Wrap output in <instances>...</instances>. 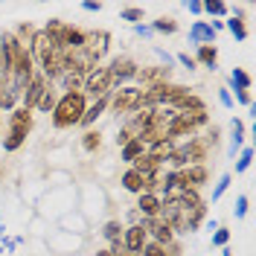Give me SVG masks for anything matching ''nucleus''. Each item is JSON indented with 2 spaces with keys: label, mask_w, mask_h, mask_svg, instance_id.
I'll use <instances>...</instances> for the list:
<instances>
[{
  "label": "nucleus",
  "mask_w": 256,
  "mask_h": 256,
  "mask_svg": "<svg viewBox=\"0 0 256 256\" xmlns=\"http://www.w3.org/2000/svg\"><path fill=\"white\" fill-rule=\"evenodd\" d=\"M137 79L143 82V88H152V84H160V82H172V70L169 67H140L137 70Z\"/></svg>",
  "instance_id": "nucleus-12"
},
{
  "label": "nucleus",
  "mask_w": 256,
  "mask_h": 256,
  "mask_svg": "<svg viewBox=\"0 0 256 256\" xmlns=\"http://www.w3.org/2000/svg\"><path fill=\"white\" fill-rule=\"evenodd\" d=\"M122 256H131V254H122Z\"/></svg>",
  "instance_id": "nucleus-46"
},
{
  "label": "nucleus",
  "mask_w": 256,
  "mask_h": 256,
  "mask_svg": "<svg viewBox=\"0 0 256 256\" xmlns=\"http://www.w3.org/2000/svg\"><path fill=\"white\" fill-rule=\"evenodd\" d=\"M114 90V82H111V73H108V67H94L84 79H82V94L88 96V99H102V96H108Z\"/></svg>",
  "instance_id": "nucleus-4"
},
{
  "label": "nucleus",
  "mask_w": 256,
  "mask_h": 256,
  "mask_svg": "<svg viewBox=\"0 0 256 256\" xmlns=\"http://www.w3.org/2000/svg\"><path fill=\"white\" fill-rule=\"evenodd\" d=\"M143 227H146V233H148V239L163 244V248H169V244L175 242V230H172L166 222H160V218H146Z\"/></svg>",
  "instance_id": "nucleus-10"
},
{
  "label": "nucleus",
  "mask_w": 256,
  "mask_h": 256,
  "mask_svg": "<svg viewBox=\"0 0 256 256\" xmlns=\"http://www.w3.org/2000/svg\"><path fill=\"white\" fill-rule=\"evenodd\" d=\"M227 30L236 35V41H244V38H248V26H244V20H242L239 15H230V18H227Z\"/></svg>",
  "instance_id": "nucleus-27"
},
{
  "label": "nucleus",
  "mask_w": 256,
  "mask_h": 256,
  "mask_svg": "<svg viewBox=\"0 0 256 256\" xmlns=\"http://www.w3.org/2000/svg\"><path fill=\"white\" fill-rule=\"evenodd\" d=\"M230 88H233V90H250V88H254L250 73H248V70H242V67H236V70L230 73Z\"/></svg>",
  "instance_id": "nucleus-20"
},
{
  "label": "nucleus",
  "mask_w": 256,
  "mask_h": 256,
  "mask_svg": "<svg viewBox=\"0 0 256 256\" xmlns=\"http://www.w3.org/2000/svg\"><path fill=\"white\" fill-rule=\"evenodd\" d=\"M84 12H102V3H82Z\"/></svg>",
  "instance_id": "nucleus-42"
},
{
  "label": "nucleus",
  "mask_w": 256,
  "mask_h": 256,
  "mask_svg": "<svg viewBox=\"0 0 256 256\" xmlns=\"http://www.w3.org/2000/svg\"><path fill=\"white\" fill-rule=\"evenodd\" d=\"M56 102H58V94H56L52 88H47V90H44V96H41V102H38V108H35V111H41V114H52V108H56Z\"/></svg>",
  "instance_id": "nucleus-28"
},
{
  "label": "nucleus",
  "mask_w": 256,
  "mask_h": 256,
  "mask_svg": "<svg viewBox=\"0 0 256 256\" xmlns=\"http://www.w3.org/2000/svg\"><path fill=\"white\" fill-rule=\"evenodd\" d=\"M134 32H137V35H143V38H152V35H154V32H152V26H143V24H137V26H134Z\"/></svg>",
  "instance_id": "nucleus-41"
},
{
  "label": "nucleus",
  "mask_w": 256,
  "mask_h": 256,
  "mask_svg": "<svg viewBox=\"0 0 256 256\" xmlns=\"http://www.w3.org/2000/svg\"><path fill=\"white\" fill-rule=\"evenodd\" d=\"M207 154H210V146L204 143V137H192L186 143H178L175 152H172V158L166 160V163H169V169H186V166L204 163Z\"/></svg>",
  "instance_id": "nucleus-2"
},
{
  "label": "nucleus",
  "mask_w": 256,
  "mask_h": 256,
  "mask_svg": "<svg viewBox=\"0 0 256 256\" xmlns=\"http://www.w3.org/2000/svg\"><path fill=\"white\" fill-rule=\"evenodd\" d=\"M122 230H126L122 222H120V218H111V222L102 227V239H105V242H116L120 236H122Z\"/></svg>",
  "instance_id": "nucleus-26"
},
{
  "label": "nucleus",
  "mask_w": 256,
  "mask_h": 256,
  "mask_svg": "<svg viewBox=\"0 0 256 256\" xmlns=\"http://www.w3.org/2000/svg\"><path fill=\"white\" fill-rule=\"evenodd\" d=\"M50 88V82L35 70V76H32V82L26 84V90L20 94V108H26V111H35L38 108V102H41V96H44V90Z\"/></svg>",
  "instance_id": "nucleus-8"
},
{
  "label": "nucleus",
  "mask_w": 256,
  "mask_h": 256,
  "mask_svg": "<svg viewBox=\"0 0 256 256\" xmlns=\"http://www.w3.org/2000/svg\"><path fill=\"white\" fill-rule=\"evenodd\" d=\"M32 122H35V116H32V111H26V108H12L9 111V134H18V137H30L32 131Z\"/></svg>",
  "instance_id": "nucleus-9"
},
{
  "label": "nucleus",
  "mask_w": 256,
  "mask_h": 256,
  "mask_svg": "<svg viewBox=\"0 0 256 256\" xmlns=\"http://www.w3.org/2000/svg\"><path fill=\"white\" fill-rule=\"evenodd\" d=\"M88 111V96L82 94V90H67V94L58 96V102H56V108H52V128L56 131H67V128L79 126L82 116Z\"/></svg>",
  "instance_id": "nucleus-1"
},
{
  "label": "nucleus",
  "mask_w": 256,
  "mask_h": 256,
  "mask_svg": "<svg viewBox=\"0 0 256 256\" xmlns=\"http://www.w3.org/2000/svg\"><path fill=\"white\" fill-rule=\"evenodd\" d=\"M108 105H111V94H108V96H102V99H96L94 105H88V111H84V116H82V122H79V126H82V128H90V126L96 122V120L102 116V114L108 111Z\"/></svg>",
  "instance_id": "nucleus-17"
},
{
  "label": "nucleus",
  "mask_w": 256,
  "mask_h": 256,
  "mask_svg": "<svg viewBox=\"0 0 256 256\" xmlns=\"http://www.w3.org/2000/svg\"><path fill=\"white\" fill-rule=\"evenodd\" d=\"M140 256H169V250L163 248V244H158V242H146L143 244V250H140Z\"/></svg>",
  "instance_id": "nucleus-32"
},
{
  "label": "nucleus",
  "mask_w": 256,
  "mask_h": 256,
  "mask_svg": "<svg viewBox=\"0 0 256 256\" xmlns=\"http://www.w3.org/2000/svg\"><path fill=\"white\" fill-rule=\"evenodd\" d=\"M175 62H180V64H184V70H190V73L195 70V67H198V64H195V58H192L190 52H178Z\"/></svg>",
  "instance_id": "nucleus-37"
},
{
  "label": "nucleus",
  "mask_w": 256,
  "mask_h": 256,
  "mask_svg": "<svg viewBox=\"0 0 256 256\" xmlns=\"http://www.w3.org/2000/svg\"><path fill=\"white\" fill-rule=\"evenodd\" d=\"M250 163H254V148L248 146V148H242L239 160H236V175H242V172H248V169H250Z\"/></svg>",
  "instance_id": "nucleus-30"
},
{
  "label": "nucleus",
  "mask_w": 256,
  "mask_h": 256,
  "mask_svg": "<svg viewBox=\"0 0 256 256\" xmlns=\"http://www.w3.org/2000/svg\"><path fill=\"white\" fill-rule=\"evenodd\" d=\"M143 154H146V143L140 140V137H131L126 146H120V160L128 163V166H131L134 160H140Z\"/></svg>",
  "instance_id": "nucleus-16"
},
{
  "label": "nucleus",
  "mask_w": 256,
  "mask_h": 256,
  "mask_svg": "<svg viewBox=\"0 0 256 256\" xmlns=\"http://www.w3.org/2000/svg\"><path fill=\"white\" fill-rule=\"evenodd\" d=\"M134 210L140 212V218H158L160 212V195L158 192H143V195H137V204H134Z\"/></svg>",
  "instance_id": "nucleus-13"
},
{
  "label": "nucleus",
  "mask_w": 256,
  "mask_h": 256,
  "mask_svg": "<svg viewBox=\"0 0 256 256\" xmlns=\"http://www.w3.org/2000/svg\"><path fill=\"white\" fill-rule=\"evenodd\" d=\"M236 99H239L242 105H254V96H250V90H236Z\"/></svg>",
  "instance_id": "nucleus-40"
},
{
  "label": "nucleus",
  "mask_w": 256,
  "mask_h": 256,
  "mask_svg": "<svg viewBox=\"0 0 256 256\" xmlns=\"http://www.w3.org/2000/svg\"><path fill=\"white\" fill-rule=\"evenodd\" d=\"M111 114L114 116H131L134 111H140L143 108V88H137V84H122V88H116L111 90Z\"/></svg>",
  "instance_id": "nucleus-3"
},
{
  "label": "nucleus",
  "mask_w": 256,
  "mask_h": 256,
  "mask_svg": "<svg viewBox=\"0 0 256 256\" xmlns=\"http://www.w3.org/2000/svg\"><path fill=\"white\" fill-rule=\"evenodd\" d=\"M195 64H201V67H207V70H216L218 67V50H216V44H204V47L195 50Z\"/></svg>",
  "instance_id": "nucleus-18"
},
{
  "label": "nucleus",
  "mask_w": 256,
  "mask_h": 256,
  "mask_svg": "<svg viewBox=\"0 0 256 256\" xmlns=\"http://www.w3.org/2000/svg\"><path fill=\"white\" fill-rule=\"evenodd\" d=\"M0 126H3V116H0Z\"/></svg>",
  "instance_id": "nucleus-45"
},
{
  "label": "nucleus",
  "mask_w": 256,
  "mask_h": 256,
  "mask_svg": "<svg viewBox=\"0 0 256 256\" xmlns=\"http://www.w3.org/2000/svg\"><path fill=\"white\" fill-rule=\"evenodd\" d=\"M248 204H250V198H248V195H239V198H236V207H233L236 218H244V216H248Z\"/></svg>",
  "instance_id": "nucleus-36"
},
{
  "label": "nucleus",
  "mask_w": 256,
  "mask_h": 256,
  "mask_svg": "<svg viewBox=\"0 0 256 256\" xmlns=\"http://www.w3.org/2000/svg\"><path fill=\"white\" fill-rule=\"evenodd\" d=\"M137 70H140V64L134 62V58H128V56H114L111 64H108V73H111V82L114 88L120 84H131V79H137Z\"/></svg>",
  "instance_id": "nucleus-5"
},
{
  "label": "nucleus",
  "mask_w": 256,
  "mask_h": 256,
  "mask_svg": "<svg viewBox=\"0 0 256 256\" xmlns=\"http://www.w3.org/2000/svg\"><path fill=\"white\" fill-rule=\"evenodd\" d=\"M216 35H218V32L210 26V20H195V24L190 26V44H195V47L216 44Z\"/></svg>",
  "instance_id": "nucleus-11"
},
{
  "label": "nucleus",
  "mask_w": 256,
  "mask_h": 256,
  "mask_svg": "<svg viewBox=\"0 0 256 256\" xmlns=\"http://www.w3.org/2000/svg\"><path fill=\"white\" fill-rule=\"evenodd\" d=\"M184 6H186V9H190L192 15H201V12H204V3H201V0H186V3H184Z\"/></svg>",
  "instance_id": "nucleus-39"
},
{
  "label": "nucleus",
  "mask_w": 256,
  "mask_h": 256,
  "mask_svg": "<svg viewBox=\"0 0 256 256\" xmlns=\"http://www.w3.org/2000/svg\"><path fill=\"white\" fill-rule=\"evenodd\" d=\"M120 242H122V250H126V254L140 256L143 244L148 242V233H146L143 224H128L126 230H122V236H120Z\"/></svg>",
  "instance_id": "nucleus-7"
},
{
  "label": "nucleus",
  "mask_w": 256,
  "mask_h": 256,
  "mask_svg": "<svg viewBox=\"0 0 256 256\" xmlns=\"http://www.w3.org/2000/svg\"><path fill=\"white\" fill-rule=\"evenodd\" d=\"M178 172V190H201L210 180V169L207 163H198V166H186V169H175Z\"/></svg>",
  "instance_id": "nucleus-6"
},
{
  "label": "nucleus",
  "mask_w": 256,
  "mask_h": 256,
  "mask_svg": "<svg viewBox=\"0 0 256 256\" xmlns=\"http://www.w3.org/2000/svg\"><path fill=\"white\" fill-rule=\"evenodd\" d=\"M222 256H233V250L230 248H222Z\"/></svg>",
  "instance_id": "nucleus-44"
},
{
  "label": "nucleus",
  "mask_w": 256,
  "mask_h": 256,
  "mask_svg": "<svg viewBox=\"0 0 256 256\" xmlns=\"http://www.w3.org/2000/svg\"><path fill=\"white\" fill-rule=\"evenodd\" d=\"M180 116H184V120H186V122L195 128V131L210 126V111H190V114H180Z\"/></svg>",
  "instance_id": "nucleus-25"
},
{
  "label": "nucleus",
  "mask_w": 256,
  "mask_h": 256,
  "mask_svg": "<svg viewBox=\"0 0 256 256\" xmlns=\"http://www.w3.org/2000/svg\"><path fill=\"white\" fill-rule=\"evenodd\" d=\"M82 79H84V76H79L76 70H64L62 79H58V84H62L64 94H67V90H82Z\"/></svg>",
  "instance_id": "nucleus-22"
},
{
  "label": "nucleus",
  "mask_w": 256,
  "mask_h": 256,
  "mask_svg": "<svg viewBox=\"0 0 256 256\" xmlns=\"http://www.w3.org/2000/svg\"><path fill=\"white\" fill-rule=\"evenodd\" d=\"M84 47L90 50L96 58H102V56L111 50V32H105V30L88 32V41H84Z\"/></svg>",
  "instance_id": "nucleus-14"
},
{
  "label": "nucleus",
  "mask_w": 256,
  "mask_h": 256,
  "mask_svg": "<svg viewBox=\"0 0 256 256\" xmlns=\"http://www.w3.org/2000/svg\"><path fill=\"white\" fill-rule=\"evenodd\" d=\"M24 143H26V137H18V134H9V131H6V137H3V152H18Z\"/></svg>",
  "instance_id": "nucleus-34"
},
{
  "label": "nucleus",
  "mask_w": 256,
  "mask_h": 256,
  "mask_svg": "<svg viewBox=\"0 0 256 256\" xmlns=\"http://www.w3.org/2000/svg\"><path fill=\"white\" fill-rule=\"evenodd\" d=\"M99 146H102V134H99L96 128H88V131L82 134V148H84L88 154H94Z\"/></svg>",
  "instance_id": "nucleus-23"
},
{
  "label": "nucleus",
  "mask_w": 256,
  "mask_h": 256,
  "mask_svg": "<svg viewBox=\"0 0 256 256\" xmlns=\"http://www.w3.org/2000/svg\"><path fill=\"white\" fill-rule=\"evenodd\" d=\"M227 242H230V230H227V227H218V230L212 233V244H216V248H227Z\"/></svg>",
  "instance_id": "nucleus-35"
},
{
  "label": "nucleus",
  "mask_w": 256,
  "mask_h": 256,
  "mask_svg": "<svg viewBox=\"0 0 256 256\" xmlns=\"http://www.w3.org/2000/svg\"><path fill=\"white\" fill-rule=\"evenodd\" d=\"M120 184H122V190L131 192V195H143V178L137 175L131 166H128L126 172H122V178H120Z\"/></svg>",
  "instance_id": "nucleus-19"
},
{
  "label": "nucleus",
  "mask_w": 256,
  "mask_h": 256,
  "mask_svg": "<svg viewBox=\"0 0 256 256\" xmlns=\"http://www.w3.org/2000/svg\"><path fill=\"white\" fill-rule=\"evenodd\" d=\"M152 32H160V35H175L178 32V20L175 18H158V20H152Z\"/></svg>",
  "instance_id": "nucleus-24"
},
{
  "label": "nucleus",
  "mask_w": 256,
  "mask_h": 256,
  "mask_svg": "<svg viewBox=\"0 0 256 256\" xmlns=\"http://www.w3.org/2000/svg\"><path fill=\"white\" fill-rule=\"evenodd\" d=\"M96 256H114V254L108 250V248H102V250H96Z\"/></svg>",
  "instance_id": "nucleus-43"
},
{
  "label": "nucleus",
  "mask_w": 256,
  "mask_h": 256,
  "mask_svg": "<svg viewBox=\"0 0 256 256\" xmlns=\"http://www.w3.org/2000/svg\"><path fill=\"white\" fill-rule=\"evenodd\" d=\"M131 169H134V172H137V175L143 178H154V175H160V172H163V163H160L158 158H152V154H148V152H146L143 158L140 160H134V163H131Z\"/></svg>",
  "instance_id": "nucleus-15"
},
{
  "label": "nucleus",
  "mask_w": 256,
  "mask_h": 256,
  "mask_svg": "<svg viewBox=\"0 0 256 256\" xmlns=\"http://www.w3.org/2000/svg\"><path fill=\"white\" fill-rule=\"evenodd\" d=\"M230 131H233V137H230V158H236V152L244 143V126H242V120H233L230 122Z\"/></svg>",
  "instance_id": "nucleus-21"
},
{
  "label": "nucleus",
  "mask_w": 256,
  "mask_h": 256,
  "mask_svg": "<svg viewBox=\"0 0 256 256\" xmlns=\"http://www.w3.org/2000/svg\"><path fill=\"white\" fill-rule=\"evenodd\" d=\"M204 12H207L210 18H227V3H222V0H207L204 3Z\"/></svg>",
  "instance_id": "nucleus-29"
},
{
  "label": "nucleus",
  "mask_w": 256,
  "mask_h": 256,
  "mask_svg": "<svg viewBox=\"0 0 256 256\" xmlns=\"http://www.w3.org/2000/svg\"><path fill=\"white\" fill-rule=\"evenodd\" d=\"M120 18H122V20H128V24H134V26H137V24L143 20V9H137V6H126V9L120 12Z\"/></svg>",
  "instance_id": "nucleus-33"
},
{
  "label": "nucleus",
  "mask_w": 256,
  "mask_h": 256,
  "mask_svg": "<svg viewBox=\"0 0 256 256\" xmlns=\"http://www.w3.org/2000/svg\"><path fill=\"white\" fill-rule=\"evenodd\" d=\"M218 102H222L224 108H233V96H230V90H227V88H222V90H218Z\"/></svg>",
  "instance_id": "nucleus-38"
},
{
  "label": "nucleus",
  "mask_w": 256,
  "mask_h": 256,
  "mask_svg": "<svg viewBox=\"0 0 256 256\" xmlns=\"http://www.w3.org/2000/svg\"><path fill=\"white\" fill-rule=\"evenodd\" d=\"M230 184H233V175H230V172H224V175L218 178V184H216V190H212V198H210V201H218L224 192L230 190Z\"/></svg>",
  "instance_id": "nucleus-31"
}]
</instances>
